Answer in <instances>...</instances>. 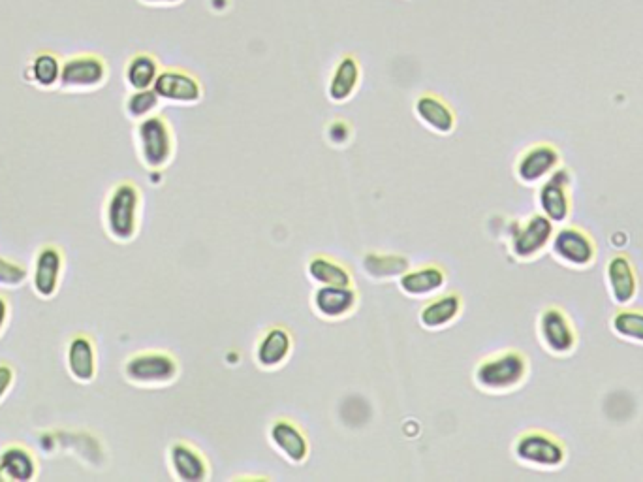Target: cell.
<instances>
[{"mask_svg": "<svg viewBox=\"0 0 643 482\" xmlns=\"http://www.w3.org/2000/svg\"><path fill=\"white\" fill-rule=\"evenodd\" d=\"M540 338L551 353L566 354L574 349L576 332L563 309L548 307L540 315Z\"/></svg>", "mask_w": 643, "mask_h": 482, "instance_id": "cell-10", "label": "cell"}, {"mask_svg": "<svg viewBox=\"0 0 643 482\" xmlns=\"http://www.w3.org/2000/svg\"><path fill=\"white\" fill-rule=\"evenodd\" d=\"M158 74H160V68H158L157 57H153L151 53H136L134 57H130L125 68L126 83L134 91L153 89Z\"/></svg>", "mask_w": 643, "mask_h": 482, "instance_id": "cell-26", "label": "cell"}, {"mask_svg": "<svg viewBox=\"0 0 643 482\" xmlns=\"http://www.w3.org/2000/svg\"><path fill=\"white\" fill-rule=\"evenodd\" d=\"M108 80V65L95 53L68 57L61 66L59 85L70 91H93Z\"/></svg>", "mask_w": 643, "mask_h": 482, "instance_id": "cell-5", "label": "cell"}, {"mask_svg": "<svg viewBox=\"0 0 643 482\" xmlns=\"http://www.w3.org/2000/svg\"><path fill=\"white\" fill-rule=\"evenodd\" d=\"M170 466L179 481L204 482L209 477V464L202 450L187 441H175L170 447Z\"/></svg>", "mask_w": 643, "mask_h": 482, "instance_id": "cell-15", "label": "cell"}, {"mask_svg": "<svg viewBox=\"0 0 643 482\" xmlns=\"http://www.w3.org/2000/svg\"><path fill=\"white\" fill-rule=\"evenodd\" d=\"M142 196L134 183L123 181L113 187L106 202V228L111 238L130 241L138 232Z\"/></svg>", "mask_w": 643, "mask_h": 482, "instance_id": "cell-2", "label": "cell"}, {"mask_svg": "<svg viewBox=\"0 0 643 482\" xmlns=\"http://www.w3.org/2000/svg\"><path fill=\"white\" fill-rule=\"evenodd\" d=\"M136 140L143 164L151 170H160L172 161L173 130L162 115H149L136 127Z\"/></svg>", "mask_w": 643, "mask_h": 482, "instance_id": "cell-3", "label": "cell"}, {"mask_svg": "<svg viewBox=\"0 0 643 482\" xmlns=\"http://www.w3.org/2000/svg\"><path fill=\"white\" fill-rule=\"evenodd\" d=\"M444 285H446V272L437 264H425L414 270L408 268L407 272L399 277L401 290L414 298L431 296L439 292Z\"/></svg>", "mask_w": 643, "mask_h": 482, "instance_id": "cell-21", "label": "cell"}, {"mask_svg": "<svg viewBox=\"0 0 643 482\" xmlns=\"http://www.w3.org/2000/svg\"><path fill=\"white\" fill-rule=\"evenodd\" d=\"M14 370L8 364H0V402L14 385Z\"/></svg>", "mask_w": 643, "mask_h": 482, "instance_id": "cell-33", "label": "cell"}, {"mask_svg": "<svg viewBox=\"0 0 643 482\" xmlns=\"http://www.w3.org/2000/svg\"><path fill=\"white\" fill-rule=\"evenodd\" d=\"M313 306L324 319H345L358 306V292L352 287H326L314 290Z\"/></svg>", "mask_w": 643, "mask_h": 482, "instance_id": "cell-17", "label": "cell"}, {"mask_svg": "<svg viewBox=\"0 0 643 482\" xmlns=\"http://www.w3.org/2000/svg\"><path fill=\"white\" fill-rule=\"evenodd\" d=\"M269 439L273 447L292 464H301L309 456V439L294 420L279 418L269 426Z\"/></svg>", "mask_w": 643, "mask_h": 482, "instance_id": "cell-11", "label": "cell"}, {"mask_svg": "<svg viewBox=\"0 0 643 482\" xmlns=\"http://www.w3.org/2000/svg\"><path fill=\"white\" fill-rule=\"evenodd\" d=\"M61 274H63V253L53 245L42 247L36 255L34 270H32V287L36 290V294L42 298L55 296L61 283Z\"/></svg>", "mask_w": 643, "mask_h": 482, "instance_id": "cell-12", "label": "cell"}, {"mask_svg": "<svg viewBox=\"0 0 643 482\" xmlns=\"http://www.w3.org/2000/svg\"><path fill=\"white\" fill-rule=\"evenodd\" d=\"M292 349H294L292 334L284 326H271L258 339L256 362L266 370H275L290 358Z\"/></svg>", "mask_w": 643, "mask_h": 482, "instance_id": "cell-16", "label": "cell"}, {"mask_svg": "<svg viewBox=\"0 0 643 482\" xmlns=\"http://www.w3.org/2000/svg\"><path fill=\"white\" fill-rule=\"evenodd\" d=\"M363 268L367 274L377 279H388V277H401L408 270V260L401 255H377L369 253L363 258Z\"/></svg>", "mask_w": 643, "mask_h": 482, "instance_id": "cell-28", "label": "cell"}, {"mask_svg": "<svg viewBox=\"0 0 643 482\" xmlns=\"http://www.w3.org/2000/svg\"><path fill=\"white\" fill-rule=\"evenodd\" d=\"M307 272L314 283L326 287H352L354 283V277L348 272L345 264L326 255L311 258L307 264Z\"/></svg>", "mask_w": 643, "mask_h": 482, "instance_id": "cell-25", "label": "cell"}, {"mask_svg": "<svg viewBox=\"0 0 643 482\" xmlns=\"http://www.w3.org/2000/svg\"><path fill=\"white\" fill-rule=\"evenodd\" d=\"M36 460L31 450L8 445L0 452V482H31L36 479Z\"/></svg>", "mask_w": 643, "mask_h": 482, "instance_id": "cell-22", "label": "cell"}, {"mask_svg": "<svg viewBox=\"0 0 643 482\" xmlns=\"http://www.w3.org/2000/svg\"><path fill=\"white\" fill-rule=\"evenodd\" d=\"M153 91L160 100L173 104H196L204 98V87L200 80L179 68H168L158 74Z\"/></svg>", "mask_w": 643, "mask_h": 482, "instance_id": "cell-7", "label": "cell"}, {"mask_svg": "<svg viewBox=\"0 0 643 482\" xmlns=\"http://www.w3.org/2000/svg\"><path fill=\"white\" fill-rule=\"evenodd\" d=\"M61 66L63 63L53 51L42 49L32 57L29 78L44 89H53L61 81Z\"/></svg>", "mask_w": 643, "mask_h": 482, "instance_id": "cell-27", "label": "cell"}, {"mask_svg": "<svg viewBox=\"0 0 643 482\" xmlns=\"http://www.w3.org/2000/svg\"><path fill=\"white\" fill-rule=\"evenodd\" d=\"M559 166V151L549 144L529 147L516 164V174L523 183H538L551 176Z\"/></svg>", "mask_w": 643, "mask_h": 482, "instance_id": "cell-13", "label": "cell"}, {"mask_svg": "<svg viewBox=\"0 0 643 482\" xmlns=\"http://www.w3.org/2000/svg\"><path fill=\"white\" fill-rule=\"evenodd\" d=\"M140 2L149 6H175V4H181L183 0H140Z\"/></svg>", "mask_w": 643, "mask_h": 482, "instance_id": "cell-35", "label": "cell"}, {"mask_svg": "<svg viewBox=\"0 0 643 482\" xmlns=\"http://www.w3.org/2000/svg\"><path fill=\"white\" fill-rule=\"evenodd\" d=\"M553 223L544 213H536L519 226L512 238V253L518 258H534L553 238Z\"/></svg>", "mask_w": 643, "mask_h": 482, "instance_id": "cell-9", "label": "cell"}, {"mask_svg": "<svg viewBox=\"0 0 643 482\" xmlns=\"http://www.w3.org/2000/svg\"><path fill=\"white\" fill-rule=\"evenodd\" d=\"M514 454L521 464L553 469L565 462V447L553 435L544 432H527L519 435Z\"/></svg>", "mask_w": 643, "mask_h": 482, "instance_id": "cell-6", "label": "cell"}, {"mask_svg": "<svg viewBox=\"0 0 643 482\" xmlns=\"http://www.w3.org/2000/svg\"><path fill=\"white\" fill-rule=\"evenodd\" d=\"M179 364L164 351H143L126 360L125 375L136 385H168L175 381Z\"/></svg>", "mask_w": 643, "mask_h": 482, "instance_id": "cell-4", "label": "cell"}, {"mask_svg": "<svg viewBox=\"0 0 643 482\" xmlns=\"http://www.w3.org/2000/svg\"><path fill=\"white\" fill-rule=\"evenodd\" d=\"M361 81L360 61L354 55H343L331 72L328 97L331 102H346L356 95Z\"/></svg>", "mask_w": 643, "mask_h": 482, "instance_id": "cell-19", "label": "cell"}, {"mask_svg": "<svg viewBox=\"0 0 643 482\" xmlns=\"http://www.w3.org/2000/svg\"><path fill=\"white\" fill-rule=\"evenodd\" d=\"M66 364L70 375L79 383H91L96 375V351L93 339L76 336L68 343Z\"/></svg>", "mask_w": 643, "mask_h": 482, "instance_id": "cell-23", "label": "cell"}, {"mask_svg": "<svg viewBox=\"0 0 643 482\" xmlns=\"http://www.w3.org/2000/svg\"><path fill=\"white\" fill-rule=\"evenodd\" d=\"M328 136H330L333 144H345V142L350 140V136H352V127H350L346 121H343V119L333 121L330 127H328Z\"/></svg>", "mask_w": 643, "mask_h": 482, "instance_id": "cell-32", "label": "cell"}, {"mask_svg": "<svg viewBox=\"0 0 643 482\" xmlns=\"http://www.w3.org/2000/svg\"><path fill=\"white\" fill-rule=\"evenodd\" d=\"M553 253L568 266L583 268L595 260V243L574 226H563L551 238Z\"/></svg>", "mask_w": 643, "mask_h": 482, "instance_id": "cell-8", "label": "cell"}, {"mask_svg": "<svg viewBox=\"0 0 643 482\" xmlns=\"http://www.w3.org/2000/svg\"><path fill=\"white\" fill-rule=\"evenodd\" d=\"M27 268L16 260L0 257V287L16 289L27 281Z\"/></svg>", "mask_w": 643, "mask_h": 482, "instance_id": "cell-31", "label": "cell"}, {"mask_svg": "<svg viewBox=\"0 0 643 482\" xmlns=\"http://www.w3.org/2000/svg\"><path fill=\"white\" fill-rule=\"evenodd\" d=\"M414 112L427 129L437 134L454 132L455 123H457L454 110L446 100H442L437 95H431V93L420 95L414 104Z\"/></svg>", "mask_w": 643, "mask_h": 482, "instance_id": "cell-18", "label": "cell"}, {"mask_svg": "<svg viewBox=\"0 0 643 482\" xmlns=\"http://www.w3.org/2000/svg\"><path fill=\"white\" fill-rule=\"evenodd\" d=\"M617 336L643 343V311H619L612 321Z\"/></svg>", "mask_w": 643, "mask_h": 482, "instance_id": "cell-29", "label": "cell"}, {"mask_svg": "<svg viewBox=\"0 0 643 482\" xmlns=\"http://www.w3.org/2000/svg\"><path fill=\"white\" fill-rule=\"evenodd\" d=\"M160 104V98L153 89H143V91H134L126 98L125 108L128 117L142 121L145 117L153 115Z\"/></svg>", "mask_w": 643, "mask_h": 482, "instance_id": "cell-30", "label": "cell"}, {"mask_svg": "<svg viewBox=\"0 0 643 482\" xmlns=\"http://www.w3.org/2000/svg\"><path fill=\"white\" fill-rule=\"evenodd\" d=\"M568 172L555 170L538 193V204L542 213L551 223H565L570 215V196H568Z\"/></svg>", "mask_w": 643, "mask_h": 482, "instance_id": "cell-14", "label": "cell"}, {"mask_svg": "<svg viewBox=\"0 0 643 482\" xmlns=\"http://www.w3.org/2000/svg\"><path fill=\"white\" fill-rule=\"evenodd\" d=\"M8 311H10V307H8V300H6L4 296H0V332L4 330L6 321H8Z\"/></svg>", "mask_w": 643, "mask_h": 482, "instance_id": "cell-34", "label": "cell"}, {"mask_svg": "<svg viewBox=\"0 0 643 482\" xmlns=\"http://www.w3.org/2000/svg\"><path fill=\"white\" fill-rule=\"evenodd\" d=\"M606 281H608L610 294H612L615 304L625 306L634 300L636 290H638V281H636V274H634V266L630 264L627 257L617 255L608 262Z\"/></svg>", "mask_w": 643, "mask_h": 482, "instance_id": "cell-20", "label": "cell"}, {"mask_svg": "<svg viewBox=\"0 0 643 482\" xmlns=\"http://www.w3.org/2000/svg\"><path fill=\"white\" fill-rule=\"evenodd\" d=\"M463 309V300L459 294L448 292L429 300L422 311H420V322L427 330H439L444 328L461 315Z\"/></svg>", "mask_w": 643, "mask_h": 482, "instance_id": "cell-24", "label": "cell"}, {"mask_svg": "<svg viewBox=\"0 0 643 482\" xmlns=\"http://www.w3.org/2000/svg\"><path fill=\"white\" fill-rule=\"evenodd\" d=\"M529 371V362L519 351H501L484 358L474 371V381L487 392H510L518 388Z\"/></svg>", "mask_w": 643, "mask_h": 482, "instance_id": "cell-1", "label": "cell"}]
</instances>
